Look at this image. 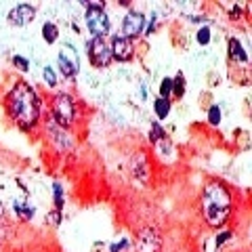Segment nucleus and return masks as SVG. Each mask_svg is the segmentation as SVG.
<instances>
[{"instance_id": "nucleus-22", "label": "nucleus", "mask_w": 252, "mask_h": 252, "mask_svg": "<svg viewBox=\"0 0 252 252\" xmlns=\"http://www.w3.org/2000/svg\"><path fill=\"white\" fill-rule=\"evenodd\" d=\"M220 120H223V112H220V107L219 105H210L208 107V122L212 126H219Z\"/></svg>"}, {"instance_id": "nucleus-4", "label": "nucleus", "mask_w": 252, "mask_h": 252, "mask_svg": "<svg viewBox=\"0 0 252 252\" xmlns=\"http://www.w3.org/2000/svg\"><path fill=\"white\" fill-rule=\"evenodd\" d=\"M82 6L86 9L84 13V21H86V28L93 34V38H105L109 34V17L105 13V4L103 2H84L82 0Z\"/></svg>"}, {"instance_id": "nucleus-27", "label": "nucleus", "mask_w": 252, "mask_h": 252, "mask_svg": "<svg viewBox=\"0 0 252 252\" xmlns=\"http://www.w3.org/2000/svg\"><path fill=\"white\" fill-rule=\"evenodd\" d=\"M156 26H158V15H156V13H152V19H149L147 28H145V36H152L154 32H156Z\"/></svg>"}, {"instance_id": "nucleus-11", "label": "nucleus", "mask_w": 252, "mask_h": 252, "mask_svg": "<svg viewBox=\"0 0 252 252\" xmlns=\"http://www.w3.org/2000/svg\"><path fill=\"white\" fill-rule=\"evenodd\" d=\"M34 17H36V9L32 4H17L9 11V23L17 28L28 26V23L34 21Z\"/></svg>"}, {"instance_id": "nucleus-1", "label": "nucleus", "mask_w": 252, "mask_h": 252, "mask_svg": "<svg viewBox=\"0 0 252 252\" xmlns=\"http://www.w3.org/2000/svg\"><path fill=\"white\" fill-rule=\"evenodd\" d=\"M4 109L11 122L23 132H32L40 124L42 118V99L38 91L26 80H17L4 97Z\"/></svg>"}, {"instance_id": "nucleus-10", "label": "nucleus", "mask_w": 252, "mask_h": 252, "mask_svg": "<svg viewBox=\"0 0 252 252\" xmlns=\"http://www.w3.org/2000/svg\"><path fill=\"white\" fill-rule=\"evenodd\" d=\"M109 49H112V61H130L132 55H135V44L132 40L124 36H114L112 42H109Z\"/></svg>"}, {"instance_id": "nucleus-28", "label": "nucleus", "mask_w": 252, "mask_h": 252, "mask_svg": "<svg viewBox=\"0 0 252 252\" xmlns=\"http://www.w3.org/2000/svg\"><path fill=\"white\" fill-rule=\"evenodd\" d=\"M231 235H233L231 231H220V233L217 235V242H215V244H217V248L223 246V244H225L227 240H231Z\"/></svg>"}, {"instance_id": "nucleus-15", "label": "nucleus", "mask_w": 252, "mask_h": 252, "mask_svg": "<svg viewBox=\"0 0 252 252\" xmlns=\"http://www.w3.org/2000/svg\"><path fill=\"white\" fill-rule=\"evenodd\" d=\"M13 208H15V212H17V219H21V220H30L32 217H34V212H36L28 202H23V200H15Z\"/></svg>"}, {"instance_id": "nucleus-5", "label": "nucleus", "mask_w": 252, "mask_h": 252, "mask_svg": "<svg viewBox=\"0 0 252 252\" xmlns=\"http://www.w3.org/2000/svg\"><path fill=\"white\" fill-rule=\"evenodd\" d=\"M130 246H132V252H160L162 250V235L156 227L147 225L135 233Z\"/></svg>"}, {"instance_id": "nucleus-9", "label": "nucleus", "mask_w": 252, "mask_h": 252, "mask_svg": "<svg viewBox=\"0 0 252 252\" xmlns=\"http://www.w3.org/2000/svg\"><path fill=\"white\" fill-rule=\"evenodd\" d=\"M143 28H145V15L141 11H135L130 9L128 13L124 15V21H122V34L124 38H128V40H132V38H137L139 34H143Z\"/></svg>"}, {"instance_id": "nucleus-19", "label": "nucleus", "mask_w": 252, "mask_h": 252, "mask_svg": "<svg viewBox=\"0 0 252 252\" xmlns=\"http://www.w3.org/2000/svg\"><path fill=\"white\" fill-rule=\"evenodd\" d=\"M185 84H187V82H185V76H183V74H177L175 78H172V97H175V99L183 97L185 89H187Z\"/></svg>"}, {"instance_id": "nucleus-17", "label": "nucleus", "mask_w": 252, "mask_h": 252, "mask_svg": "<svg viewBox=\"0 0 252 252\" xmlns=\"http://www.w3.org/2000/svg\"><path fill=\"white\" fill-rule=\"evenodd\" d=\"M53 202H55V212L63 215L65 198H63V187H61V183H53Z\"/></svg>"}, {"instance_id": "nucleus-24", "label": "nucleus", "mask_w": 252, "mask_h": 252, "mask_svg": "<svg viewBox=\"0 0 252 252\" xmlns=\"http://www.w3.org/2000/svg\"><path fill=\"white\" fill-rule=\"evenodd\" d=\"M210 28L208 26H202L200 30H198V34H195V40H198V44H202V46H206V44H210Z\"/></svg>"}, {"instance_id": "nucleus-25", "label": "nucleus", "mask_w": 252, "mask_h": 252, "mask_svg": "<svg viewBox=\"0 0 252 252\" xmlns=\"http://www.w3.org/2000/svg\"><path fill=\"white\" fill-rule=\"evenodd\" d=\"M13 65L21 69V72H28L30 69V61L26 57H21V55H13Z\"/></svg>"}, {"instance_id": "nucleus-2", "label": "nucleus", "mask_w": 252, "mask_h": 252, "mask_svg": "<svg viewBox=\"0 0 252 252\" xmlns=\"http://www.w3.org/2000/svg\"><path fill=\"white\" fill-rule=\"evenodd\" d=\"M200 210L204 223L212 229H220L229 223L233 210V193L225 181L210 179L202 187L200 193Z\"/></svg>"}, {"instance_id": "nucleus-3", "label": "nucleus", "mask_w": 252, "mask_h": 252, "mask_svg": "<svg viewBox=\"0 0 252 252\" xmlns=\"http://www.w3.org/2000/svg\"><path fill=\"white\" fill-rule=\"evenodd\" d=\"M49 118L63 130H72L78 122V103L69 93H55L51 97Z\"/></svg>"}, {"instance_id": "nucleus-8", "label": "nucleus", "mask_w": 252, "mask_h": 252, "mask_svg": "<svg viewBox=\"0 0 252 252\" xmlns=\"http://www.w3.org/2000/svg\"><path fill=\"white\" fill-rule=\"evenodd\" d=\"M57 63H59V69L61 74L67 78V80H74L76 74L80 72V55H78L76 46L74 44H63L61 51H59V57H57Z\"/></svg>"}, {"instance_id": "nucleus-21", "label": "nucleus", "mask_w": 252, "mask_h": 252, "mask_svg": "<svg viewBox=\"0 0 252 252\" xmlns=\"http://www.w3.org/2000/svg\"><path fill=\"white\" fill-rule=\"evenodd\" d=\"M160 99H166L170 101L172 99V78H162V82H160Z\"/></svg>"}, {"instance_id": "nucleus-26", "label": "nucleus", "mask_w": 252, "mask_h": 252, "mask_svg": "<svg viewBox=\"0 0 252 252\" xmlns=\"http://www.w3.org/2000/svg\"><path fill=\"white\" fill-rule=\"evenodd\" d=\"M128 246H130V240L122 238L120 242H116V244H112V246H109V252H122V250H126Z\"/></svg>"}, {"instance_id": "nucleus-13", "label": "nucleus", "mask_w": 252, "mask_h": 252, "mask_svg": "<svg viewBox=\"0 0 252 252\" xmlns=\"http://www.w3.org/2000/svg\"><path fill=\"white\" fill-rule=\"evenodd\" d=\"M227 51H229V57H231L235 63H242V65H246V63H248V53L244 51L240 38L231 36L229 42H227Z\"/></svg>"}, {"instance_id": "nucleus-18", "label": "nucleus", "mask_w": 252, "mask_h": 252, "mask_svg": "<svg viewBox=\"0 0 252 252\" xmlns=\"http://www.w3.org/2000/svg\"><path fill=\"white\" fill-rule=\"evenodd\" d=\"M168 135H166V130L162 128L158 122H152V126H149V143L152 145H156V143H160L162 139H166Z\"/></svg>"}, {"instance_id": "nucleus-16", "label": "nucleus", "mask_w": 252, "mask_h": 252, "mask_svg": "<svg viewBox=\"0 0 252 252\" xmlns=\"http://www.w3.org/2000/svg\"><path fill=\"white\" fill-rule=\"evenodd\" d=\"M170 107H172V105H170V101L158 97V99L154 101V112H156V118H158V120H166L168 114H170Z\"/></svg>"}, {"instance_id": "nucleus-23", "label": "nucleus", "mask_w": 252, "mask_h": 252, "mask_svg": "<svg viewBox=\"0 0 252 252\" xmlns=\"http://www.w3.org/2000/svg\"><path fill=\"white\" fill-rule=\"evenodd\" d=\"M42 78H44V82L51 86V89H55L57 86V74H55V69L51 65H44L42 67Z\"/></svg>"}, {"instance_id": "nucleus-20", "label": "nucleus", "mask_w": 252, "mask_h": 252, "mask_svg": "<svg viewBox=\"0 0 252 252\" xmlns=\"http://www.w3.org/2000/svg\"><path fill=\"white\" fill-rule=\"evenodd\" d=\"M9 231H11V223H9V217H6L4 208L0 206V246L4 244V240L9 238Z\"/></svg>"}, {"instance_id": "nucleus-7", "label": "nucleus", "mask_w": 252, "mask_h": 252, "mask_svg": "<svg viewBox=\"0 0 252 252\" xmlns=\"http://www.w3.org/2000/svg\"><path fill=\"white\" fill-rule=\"evenodd\" d=\"M44 128H46V135H49L51 147L55 149V152L67 154V152H72V149H74V141H72V135H69V130H63L61 126H57V124L51 120V118H46Z\"/></svg>"}, {"instance_id": "nucleus-12", "label": "nucleus", "mask_w": 252, "mask_h": 252, "mask_svg": "<svg viewBox=\"0 0 252 252\" xmlns=\"http://www.w3.org/2000/svg\"><path fill=\"white\" fill-rule=\"evenodd\" d=\"M132 175L135 179H139L141 183H147V177H149V162H147V156L143 152H139L132 160Z\"/></svg>"}, {"instance_id": "nucleus-6", "label": "nucleus", "mask_w": 252, "mask_h": 252, "mask_svg": "<svg viewBox=\"0 0 252 252\" xmlns=\"http://www.w3.org/2000/svg\"><path fill=\"white\" fill-rule=\"evenodd\" d=\"M86 55H89L91 65L97 69H105L112 63V49L105 38H91L86 44Z\"/></svg>"}, {"instance_id": "nucleus-14", "label": "nucleus", "mask_w": 252, "mask_h": 252, "mask_svg": "<svg viewBox=\"0 0 252 252\" xmlns=\"http://www.w3.org/2000/svg\"><path fill=\"white\" fill-rule=\"evenodd\" d=\"M42 38H44L46 44H55V42H57L59 40V28H57V23L46 21L44 26H42Z\"/></svg>"}]
</instances>
